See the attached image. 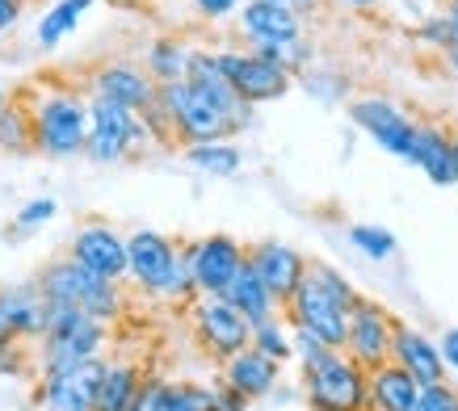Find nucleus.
I'll use <instances>...</instances> for the list:
<instances>
[{
	"label": "nucleus",
	"instance_id": "obj_1",
	"mask_svg": "<svg viewBox=\"0 0 458 411\" xmlns=\"http://www.w3.org/2000/svg\"><path fill=\"white\" fill-rule=\"evenodd\" d=\"M303 390L316 411H375L370 370H361L341 348H328L319 361L303 365Z\"/></svg>",
	"mask_w": 458,
	"mask_h": 411
},
{
	"label": "nucleus",
	"instance_id": "obj_2",
	"mask_svg": "<svg viewBox=\"0 0 458 411\" xmlns=\"http://www.w3.org/2000/svg\"><path fill=\"white\" fill-rule=\"evenodd\" d=\"M38 289L47 302H72V306L89 311L93 319H114L123 311V289H118V281L93 273V269L81 264L72 252L68 256H55V261L42 269Z\"/></svg>",
	"mask_w": 458,
	"mask_h": 411
},
{
	"label": "nucleus",
	"instance_id": "obj_3",
	"mask_svg": "<svg viewBox=\"0 0 458 411\" xmlns=\"http://www.w3.org/2000/svg\"><path fill=\"white\" fill-rule=\"evenodd\" d=\"M34 118V151L51 155V160H68L89 147L93 135V118H89V101L76 93H47L30 105Z\"/></svg>",
	"mask_w": 458,
	"mask_h": 411
},
{
	"label": "nucleus",
	"instance_id": "obj_4",
	"mask_svg": "<svg viewBox=\"0 0 458 411\" xmlns=\"http://www.w3.org/2000/svg\"><path fill=\"white\" fill-rule=\"evenodd\" d=\"M160 105L177 126V143L198 147V143H223V138L240 135V122L232 113L215 105L202 88H194L190 80L160 84Z\"/></svg>",
	"mask_w": 458,
	"mask_h": 411
},
{
	"label": "nucleus",
	"instance_id": "obj_5",
	"mask_svg": "<svg viewBox=\"0 0 458 411\" xmlns=\"http://www.w3.org/2000/svg\"><path fill=\"white\" fill-rule=\"evenodd\" d=\"M282 311H286V319H291L294 328L311 331V336H319L328 348H341V353H345V344H349V311H353V306L336 298L333 289L311 273V264H307L303 286L294 289V298L286 302Z\"/></svg>",
	"mask_w": 458,
	"mask_h": 411
},
{
	"label": "nucleus",
	"instance_id": "obj_6",
	"mask_svg": "<svg viewBox=\"0 0 458 411\" xmlns=\"http://www.w3.org/2000/svg\"><path fill=\"white\" fill-rule=\"evenodd\" d=\"M194 336L215 361H232L252 348V323L223 294H202L194 302Z\"/></svg>",
	"mask_w": 458,
	"mask_h": 411
},
{
	"label": "nucleus",
	"instance_id": "obj_7",
	"mask_svg": "<svg viewBox=\"0 0 458 411\" xmlns=\"http://www.w3.org/2000/svg\"><path fill=\"white\" fill-rule=\"evenodd\" d=\"M395 328H400V319L391 315L383 302L358 298V306L349 311V344H345V353L358 361L361 370H378V365H387L391 361Z\"/></svg>",
	"mask_w": 458,
	"mask_h": 411
},
{
	"label": "nucleus",
	"instance_id": "obj_8",
	"mask_svg": "<svg viewBox=\"0 0 458 411\" xmlns=\"http://www.w3.org/2000/svg\"><path fill=\"white\" fill-rule=\"evenodd\" d=\"M219 68L249 105L278 101V96L291 93V84H294L291 71L278 68V63H269V59H261L257 51H219Z\"/></svg>",
	"mask_w": 458,
	"mask_h": 411
},
{
	"label": "nucleus",
	"instance_id": "obj_9",
	"mask_svg": "<svg viewBox=\"0 0 458 411\" xmlns=\"http://www.w3.org/2000/svg\"><path fill=\"white\" fill-rule=\"evenodd\" d=\"M349 118H353L366 135L375 138L383 151L400 155V160H408V155H412L417 122H412V118L395 105V101H387V96H358V101H349Z\"/></svg>",
	"mask_w": 458,
	"mask_h": 411
},
{
	"label": "nucleus",
	"instance_id": "obj_10",
	"mask_svg": "<svg viewBox=\"0 0 458 411\" xmlns=\"http://www.w3.org/2000/svg\"><path fill=\"white\" fill-rule=\"evenodd\" d=\"M190 252V269H194L198 294H223L232 286V277L244 269L249 261V247L232 239V235H207V239H194L185 247Z\"/></svg>",
	"mask_w": 458,
	"mask_h": 411
},
{
	"label": "nucleus",
	"instance_id": "obj_11",
	"mask_svg": "<svg viewBox=\"0 0 458 411\" xmlns=\"http://www.w3.org/2000/svg\"><path fill=\"white\" fill-rule=\"evenodd\" d=\"M101 378H106V365L93 356V361H81V365H72V370L42 373L38 398L51 411H93L98 407Z\"/></svg>",
	"mask_w": 458,
	"mask_h": 411
},
{
	"label": "nucleus",
	"instance_id": "obj_12",
	"mask_svg": "<svg viewBox=\"0 0 458 411\" xmlns=\"http://www.w3.org/2000/svg\"><path fill=\"white\" fill-rule=\"evenodd\" d=\"M126 256H131V273L126 277L140 289H148V294L160 298L168 286V277H173V269H177V261H181V247L156 231H135L126 239Z\"/></svg>",
	"mask_w": 458,
	"mask_h": 411
},
{
	"label": "nucleus",
	"instance_id": "obj_13",
	"mask_svg": "<svg viewBox=\"0 0 458 411\" xmlns=\"http://www.w3.org/2000/svg\"><path fill=\"white\" fill-rule=\"evenodd\" d=\"M249 264L257 269V277L265 281V289L278 298V306L294 298V289L303 286L307 264L303 252H294L291 244H278V239H261V244H249Z\"/></svg>",
	"mask_w": 458,
	"mask_h": 411
},
{
	"label": "nucleus",
	"instance_id": "obj_14",
	"mask_svg": "<svg viewBox=\"0 0 458 411\" xmlns=\"http://www.w3.org/2000/svg\"><path fill=\"white\" fill-rule=\"evenodd\" d=\"M93 93L110 96V101H118V105L135 113H148L160 101V84L140 63H106L101 71H93Z\"/></svg>",
	"mask_w": 458,
	"mask_h": 411
},
{
	"label": "nucleus",
	"instance_id": "obj_15",
	"mask_svg": "<svg viewBox=\"0 0 458 411\" xmlns=\"http://www.w3.org/2000/svg\"><path fill=\"white\" fill-rule=\"evenodd\" d=\"M68 252H72V256H76L81 264H89L93 273L110 277V281H123V277L131 273L126 239L114 231V227H106V222H89V227H81Z\"/></svg>",
	"mask_w": 458,
	"mask_h": 411
},
{
	"label": "nucleus",
	"instance_id": "obj_16",
	"mask_svg": "<svg viewBox=\"0 0 458 411\" xmlns=\"http://www.w3.org/2000/svg\"><path fill=\"white\" fill-rule=\"evenodd\" d=\"M408 164H417L433 185H458L454 130H445V126H437V122H417V138H412Z\"/></svg>",
	"mask_w": 458,
	"mask_h": 411
},
{
	"label": "nucleus",
	"instance_id": "obj_17",
	"mask_svg": "<svg viewBox=\"0 0 458 411\" xmlns=\"http://www.w3.org/2000/svg\"><path fill=\"white\" fill-rule=\"evenodd\" d=\"M106 340V319H84L81 328L64 331V336H47L42 340V373L72 370L81 361H93Z\"/></svg>",
	"mask_w": 458,
	"mask_h": 411
},
{
	"label": "nucleus",
	"instance_id": "obj_18",
	"mask_svg": "<svg viewBox=\"0 0 458 411\" xmlns=\"http://www.w3.org/2000/svg\"><path fill=\"white\" fill-rule=\"evenodd\" d=\"M391 361H400L403 370L420 382V390H425V386L445 382L442 344H433L425 331L408 328V323H400V328H395V348H391Z\"/></svg>",
	"mask_w": 458,
	"mask_h": 411
},
{
	"label": "nucleus",
	"instance_id": "obj_19",
	"mask_svg": "<svg viewBox=\"0 0 458 411\" xmlns=\"http://www.w3.org/2000/svg\"><path fill=\"white\" fill-rule=\"evenodd\" d=\"M0 311L17 331V340H42L47 336V298L38 281L34 286H4L0 289Z\"/></svg>",
	"mask_w": 458,
	"mask_h": 411
},
{
	"label": "nucleus",
	"instance_id": "obj_20",
	"mask_svg": "<svg viewBox=\"0 0 458 411\" xmlns=\"http://www.w3.org/2000/svg\"><path fill=\"white\" fill-rule=\"evenodd\" d=\"M278 370H282V361L265 356L261 348H244V353H236L232 361H223V382L232 386V390H240L244 398H261L274 390Z\"/></svg>",
	"mask_w": 458,
	"mask_h": 411
},
{
	"label": "nucleus",
	"instance_id": "obj_21",
	"mask_svg": "<svg viewBox=\"0 0 458 411\" xmlns=\"http://www.w3.org/2000/svg\"><path fill=\"white\" fill-rule=\"evenodd\" d=\"M223 298L232 302L252 328H261V323H269V319H278V298L265 289V281L257 277V269H252L249 261H244V269L232 277V286L223 289Z\"/></svg>",
	"mask_w": 458,
	"mask_h": 411
},
{
	"label": "nucleus",
	"instance_id": "obj_22",
	"mask_svg": "<svg viewBox=\"0 0 458 411\" xmlns=\"http://www.w3.org/2000/svg\"><path fill=\"white\" fill-rule=\"evenodd\" d=\"M417 398H420V382L403 370L400 361H387V365L370 370V403H375V411H417Z\"/></svg>",
	"mask_w": 458,
	"mask_h": 411
},
{
	"label": "nucleus",
	"instance_id": "obj_23",
	"mask_svg": "<svg viewBox=\"0 0 458 411\" xmlns=\"http://www.w3.org/2000/svg\"><path fill=\"white\" fill-rule=\"evenodd\" d=\"M240 29L249 38H299L303 21L286 4H269V0H249L240 9Z\"/></svg>",
	"mask_w": 458,
	"mask_h": 411
},
{
	"label": "nucleus",
	"instance_id": "obj_24",
	"mask_svg": "<svg viewBox=\"0 0 458 411\" xmlns=\"http://www.w3.org/2000/svg\"><path fill=\"white\" fill-rule=\"evenodd\" d=\"M143 411H215V390L194 382H148Z\"/></svg>",
	"mask_w": 458,
	"mask_h": 411
},
{
	"label": "nucleus",
	"instance_id": "obj_25",
	"mask_svg": "<svg viewBox=\"0 0 458 411\" xmlns=\"http://www.w3.org/2000/svg\"><path fill=\"white\" fill-rule=\"evenodd\" d=\"M143 390H148V382L140 378L135 365H106V378H101V390H98V407L93 411H131V407H140Z\"/></svg>",
	"mask_w": 458,
	"mask_h": 411
},
{
	"label": "nucleus",
	"instance_id": "obj_26",
	"mask_svg": "<svg viewBox=\"0 0 458 411\" xmlns=\"http://www.w3.org/2000/svg\"><path fill=\"white\" fill-rule=\"evenodd\" d=\"M89 118H93V126H101V130L123 135L131 147H140L143 138H152L140 113L126 110V105H118V101H110V96H98V93H93V101H89Z\"/></svg>",
	"mask_w": 458,
	"mask_h": 411
},
{
	"label": "nucleus",
	"instance_id": "obj_27",
	"mask_svg": "<svg viewBox=\"0 0 458 411\" xmlns=\"http://www.w3.org/2000/svg\"><path fill=\"white\" fill-rule=\"evenodd\" d=\"M190 59H194V51H185L177 38H156L143 68L156 76V84H177L190 76Z\"/></svg>",
	"mask_w": 458,
	"mask_h": 411
},
{
	"label": "nucleus",
	"instance_id": "obj_28",
	"mask_svg": "<svg viewBox=\"0 0 458 411\" xmlns=\"http://www.w3.org/2000/svg\"><path fill=\"white\" fill-rule=\"evenodd\" d=\"M89 4H93V0H55V4L42 13V21H38V42L42 46H55V42L68 38Z\"/></svg>",
	"mask_w": 458,
	"mask_h": 411
},
{
	"label": "nucleus",
	"instance_id": "obj_29",
	"mask_svg": "<svg viewBox=\"0 0 458 411\" xmlns=\"http://www.w3.org/2000/svg\"><path fill=\"white\" fill-rule=\"evenodd\" d=\"M249 51H257L261 59H269V63L286 68L291 76L303 68L307 59H311V46H307L303 34H299V38H249Z\"/></svg>",
	"mask_w": 458,
	"mask_h": 411
},
{
	"label": "nucleus",
	"instance_id": "obj_30",
	"mask_svg": "<svg viewBox=\"0 0 458 411\" xmlns=\"http://www.w3.org/2000/svg\"><path fill=\"white\" fill-rule=\"evenodd\" d=\"M0 151H9V155L34 151V118H30V105L9 101V110L0 113Z\"/></svg>",
	"mask_w": 458,
	"mask_h": 411
},
{
	"label": "nucleus",
	"instance_id": "obj_31",
	"mask_svg": "<svg viewBox=\"0 0 458 411\" xmlns=\"http://www.w3.org/2000/svg\"><path fill=\"white\" fill-rule=\"evenodd\" d=\"M185 155L194 168L215 172V177H236L240 172V147H232V143H198V147H185Z\"/></svg>",
	"mask_w": 458,
	"mask_h": 411
},
{
	"label": "nucleus",
	"instance_id": "obj_32",
	"mask_svg": "<svg viewBox=\"0 0 458 411\" xmlns=\"http://www.w3.org/2000/svg\"><path fill=\"white\" fill-rule=\"evenodd\" d=\"M131 151H135V147H131L123 135H114V130H101V126H93V135H89V147H84V155H89V160H98V164H118V160H126Z\"/></svg>",
	"mask_w": 458,
	"mask_h": 411
},
{
	"label": "nucleus",
	"instance_id": "obj_33",
	"mask_svg": "<svg viewBox=\"0 0 458 411\" xmlns=\"http://www.w3.org/2000/svg\"><path fill=\"white\" fill-rule=\"evenodd\" d=\"M349 239H353V247H358V252L375 256V261L395 256V235L383 231V227H366V222H358V227H349Z\"/></svg>",
	"mask_w": 458,
	"mask_h": 411
},
{
	"label": "nucleus",
	"instance_id": "obj_34",
	"mask_svg": "<svg viewBox=\"0 0 458 411\" xmlns=\"http://www.w3.org/2000/svg\"><path fill=\"white\" fill-rule=\"evenodd\" d=\"M252 348H261L265 356H274V361H286L294 353V340H286V331H282L278 319H269L261 328H252Z\"/></svg>",
	"mask_w": 458,
	"mask_h": 411
},
{
	"label": "nucleus",
	"instance_id": "obj_35",
	"mask_svg": "<svg viewBox=\"0 0 458 411\" xmlns=\"http://www.w3.org/2000/svg\"><path fill=\"white\" fill-rule=\"evenodd\" d=\"M417 411H458V386H450V382L425 386L417 398Z\"/></svg>",
	"mask_w": 458,
	"mask_h": 411
},
{
	"label": "nucleus",
	"instance_id": "obj_36",
	"mask_svg": "<svg viewBox=\"0 0 458 411\" xmlns=\"http://www.w3.org/2000/svg\"><path fill=\"white\" fill-rule=\"evenodd\" d=\"M417 38L420 42H429V46H437V51H450L458 42V34H454V26H450V17H433V21H425V26L417 29Z\"/></svg>",
	"mask_w": 458,
	"mask_h": 411
},
{
	"label": "nucleus",
	"instance_id": "obj_37",
	"mask_svg": "<svg viewBox=\"0 0 458 411\" xmlns=\"http://www.w3.org/2000/svg\"><path fill=\"white\" fill-rule=\"evenodd\" d=\"M55 219V202L51 197H38V202H30L21 214H17V231H30V227H38V222Z\"/></svg>",
	"mask_w": 458,
	"mask_h": 411
},
{
	"label": "nucleus",
	"instance_id": "obj_38",
	"mask_svg": "<svg viewBox=\"0 0 458 411\" xmlns=\"http://www.w3.org/2000/svg\"><path fill=\"white\" fill-rule=\"evenodd\" d=\"M194 9H198L202 17H210V21H219V17L236 13V9H240V0H194Z\"/></svg>",
	"mask_w": 458,
	"mask_h": 411
},
{
	"label": "nucleus",
	"instance_id": "obj_39",
	"mask_svg": "<svg viewBox=\"0 0 458 411\" xmlns=\"http://www.w3.org/2000/svg\"><path fill=\"white\" fill-rule=\"evenodd\" d=\"M244 407H249V398L240 395V390H232L227 382L215 390V411H244Z\"/></svg>",
	"mask_w": 458,
	"mask_h": 411
},
{
	"label": "nucleus",
	"instance_id": "obj_40",
	"mask_svg": "<svg viewBox=\"0 0 458 411\" xmlns=\"http://www.w3.org/2000/svg\"><path fill=\"white\" fill-rule=\"evenodd\" d=\"M26 370V361L17 353V340L13 344H0V373H21Z\"/></svg>",
	"mask_w": 458,
	"mask_h": 411
},
{
	"label": "nucleus",
	"instance_id": "obj_41",
	"mask_svg": "<svg viewBox=\"0 0 458 411\" xmlns=\"http://www.w3.org/2000/svg\"><path fill=\"white\" fill-rule=\"evenodd\" d=\"M26 9V0H0V34L17 26V17Z\"/></svg>",
	"mask_w": 458,
	"mask_h": 411
},
{
	"label": "nucleus",
	"instance_id": "obj_42",
	"mask_svg": "<svg viewBox=\"0 0 458 411\" xmlns=\"http://www.w3.org/2000/svg\"><path fill=\"white\" fill-rule=\"evenodd\" d=\"M442 356H445V365L458 373V328H450L442 336Z\"/></svg>",
	"mask_w": 458,
	"mask_h": 411
},
{
	"label": "nucleus",
	"instance_id": "obj_43",
	"mask_svg": "<svg viewBox=\"0 0 458 411\" xmlns=\"http://www.w3.org/2000/svg\"><path fill=\"white\" fill-rule=\"evenodd\" d=\"M17 340V331L9 328V319H4V311H0V344H13Z\"/></svg>",
	"mask_w": 458,
	"mask_h": 411
},
{
	"label": "nucleus",
	"instance_id": "obj_44",
	"mask_svg": "<svg viewBox=\"0 0 458 411\" xmlns=\"http://www.w3.org/2000/svg\"><path fill=\"white\" fill-rule=\"evenodd\" d=\"M445 68H450V71H454V76H458V42H454V46H450V51H445Z\"/></svg>",
	"mask_w": 458,
	"mask_h": 411
},
{
	"label": "nucleus",
	"instance_id": "obj_45",
	"mask_svg": "<svg viewBox=\"0 0 458 411\" xmlns=\"http://www.w3.org/2000/svg\"><path fill=\"white\" fill-rule=\"evenodd\" d=\"M341 4H349V9H370L375 0H341Z\"/></svg>",
	"mask_w": 458,
	"mask_h": 411
},
{
	"label": "nucleus",
	"instance_id": "obj_46",
	"mask_svg": "<svg viewBox=\"0 0 458 411\" xmlns=\"http://www.w3.org/2000/svg\"><path fill=\"white\" fill-rule=\"evenodd\" d=\"M445 17H450V26H454V34H458V9H450Z\"/></svg>",
	"mask_w": 458,
	"mask_h": 411
},
{
	"label": "nucleus",
	"instance_id": "obj_47",
	"mask_svg": "<svg viewBox=\"0 0 458 411\" xmlns=\"http://www.w3.org/2000/svg\"><path fill=\"white\" fill-rule=\"evenodd\" d=\"M9 110V96H4V88H0V113Z\"/></svg>",
	"mask_w": 458,
	"mask_h": 411
},
{
	"label": "nucleus",
	"instance_id": "obj_48",
	"mask_svg": "<svg viewBox=\"0 0 458 411\" xmlns=\"http://www.w3.org/2000/svg\"><path fill=\"white\" fill-rule=\"evenodd\" d=\"M454 164H458V130H454Z\"/></svg>",
	"mask_w": 458,
	"mask_h": 411
},
{
	"label": "nucleus",
	"instance_id": "obj_49",
	"mask_svg": "<svg viewBox=\"0 0 458 411\" xmlns=\"http://www.w3.org/2000/svg\"><path fill=\"white\" fill-rule=\"evenodd\" d=\"M131 411H143V398H140V407H131Z\"/></svg>",
	"mask_w": 458,
	"mask_h": 411
},
{
	"label": "nucleus",
	"instance_id": "obj_50",
	"mask_svg": "<svg viewBox=\"0 0 458 411\" xmlns=\"http://www.w3.org/2000/svg\"><path fill=\"white\" fill-rule=\"evenodd\" d=\"M450 9H458V0H450Z\"/></svg>",
	"mask_w": 458,
	"mask_h": 411
}]
</instances>
